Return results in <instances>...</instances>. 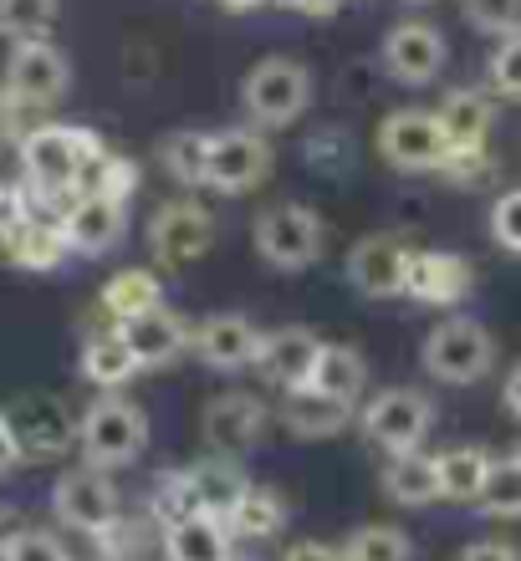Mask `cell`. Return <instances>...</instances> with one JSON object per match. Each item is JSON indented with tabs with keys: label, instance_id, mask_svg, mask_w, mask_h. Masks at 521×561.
<instances>
[{
	"label": "cell",
	"instance_id": "1",
	"mask_svg": "<svg viewBox=\"0 0 521 561\" xmlns=\"http://www.w3.org/2000/svg\"><path fill=\"white\" fill-rule=\"evenodd\" d=\"M98 159H103V144L88 128L46 123V128L21 134V169L42 199H67L72 190H88V174L98 169Z\"/></svg>",
	"mask_w": 521,
	"mask_h": 561
},
{
	"label": "cell",
	"instance_id": "2",
	"mask_svg": "<svg viewBox=\"0 0 521 561\" xmlns=\"http://www.w3.org/2000/svg\"><path fill=\"white\" fill-rule=\"evenodd\" d=\"M149 444V414L128 403L123 393H103L98 403L82 409L77 419V449L88 465L98 470H118V465H134Z\"/></svg>",
	"mask_w": 521,
	"mask_h": 561
},
{
	"label": "cell",
	"instance_id": "3",
	"mask_svg": "<svg viewBox=\"0 0 521 561\" xmlns=\"http://www.w3.org/2000/svg\"><path fill=\"white\" fill-rule=\"evenodd\" d=\"M419 368L430 373L434 383L471 388L496 368V337L476 317H445L440 327H430V337L419 347Z\"/></svg>",
	"mask_w": 521,
	"mask_h": 561
},
{
	"label": "cell",
	"instance_id": "4",
	"mask_svg": "<svg viewBox=\"0 0 521 561\" xmlns=\"http://www.w3.org/2000/svg\"><path fill=\"white\" fill-rule=\"evenodd\" d=\"M240 103L256 128H286L297 123L313 103V72L292 57H267L256 61L246 82H240Z\"/></svg>",
	"mask_w": 521,
	"mask_h": 561
},
{
	"label": "cell",
	"instance_id": "5",
	"mask_svg": "<svg viewBox=\"0 0 521 561\" xmlns=\"http://www.w3.org/2000/svg\"><path fill=\"white\" fill-rule=\"evenodd\" d=\"M251 245L271 271H307L322 255V220L307 205H271L256 215Z\"/></svg>",
	"mask_w": 521,
	"mask_h": 561
},
{
	"label": "cell",
	"instance_id": "6",
	"mask_svg": "<svg viewBox=\"0 0 521 561\" xmlns=\"http://www.w3.org/2000/svg\"><path fill=\"white\" fill-rule=\"evenodd\" d=\"M378 159L388 169H404V174H430V169H445L450 159V138L440 128L434 113L424 107H399L378 123Z\"/></svg>",
	"mask_w": 521,
	"mask_h": 561
},
{
	"label": "cell",
	"instance_id": "7",
	"mask_svg": "<svg viewBox=\"0 0 521 561\" xmlns=\"http://www.w3.org/2000/svg\"><path fill=\"white\" fill-rule=\"evenodd\" d=\"M52 511H57L61 526H72L82 536H107L123 520L118 485L98 465H82V470L61 474L57 485H52Z\"/></svg>",
	"mask_w": 521,
	"mask_h": 561
},
{
	"label": "cell",
	"instance_id": "8",
	"mask_svg": "<svg viewBox=\"0 0 521 561\" xmlns=\"http://www.w3.org/2000/svg\"><path fill=\"white\" fill-rule=\"evenodd\" d=\"M5 88L21 98V107H57L67 98V88H72V61L46 36L15 42L11 61H5Z\"/></svg>",
	"mask_w": 521,
	"mask_h": 561
},
{
	"label": "cell",
	"instance_id": "9",
	"mask_svg": "<svg viewBox=\"0 0 521 561\" xmlns=\"http://www.w3.org/2000/svg\"><path fill=\"white\" fill-rule=\"evenodd\" d=\"M215 245V215L194 199H169L149 220V251L165 271H184Z\"/></svg>",
	"mask_w": 521,
	"mask_h": 561
},
{
	"label": "cell",
	"instance_id": "10",
	"mask_svg": "<svg viewBox=\"0 0 521 561\" xmlns=\"http://www.w3.org/2000/svg\"><path fill=\"white\" fill-rule=\"evenodd\" d=\"M271 169V148L261 138V128H220L209 134V169L205 184L215 194H251Z\"/></svg>",
	"mask_w": 521,
	"mask_h": 561
},
{
	"label": "cell",
	"instance_id": "11",
	"mask_svg": "<svg viewBox=\"0 0 521 561\" xmlns=\"http://www.w3.org/2000/svg\"><path fill=\"white\" fill-rule=\"evenodd\" d=\"M430 424H434V409L415 388H388V393L369 399V409H363V434H369L384 455L419 449L424 434H430Z\"/></svg>",
	"mask_w": 521,
	"mask_h": 561
},
{
	"label": "cell",
	"instance_id": "12",
	"mask_svg": "<svg viewBox=\"0 0 521 561\" xmlns=\"http://www.w3.org/2000/svg\"><path fill=\"white\" fill-rule=\"evenodd\" d=\"M5 419H11V428H15L21 455H31V459H57L77 444L72 409L61 399H52V393H21V399L5 409Z\"/></svg>",
	"mask_w": 521,
	"mask_h": 561
},
{
	"label": "cell",
	"instance_id": "13",
	"mask_svg": "<svg viewBox=\"0 0 521 561\" xmlns=\"http://www.w3.org/2000/svg\"><path fill=\"white\" fill-rule=\"evenodd\" d=\"M200 434H205L209 455H225V459L251 455L256 444H261V434H267V403L256 399V393H220V399L205 403Z\"/></svg>",
	"mask_w": 521,
	"mask_h": 561
},
{
	"label": "cell",
	"instance_id": "14",
	"mask_svg": "<svg viewBox=\"0 0 521 561\" xmlns=\"http://www.w3.org/2000/svg\"><path fill=\"white\" fill-rule=\"evenodd\" d=\"M57 220L77 255H107L128 230V199H113L103 190H82L77 199H67Z\"/></svg>",
	"mask_w": 521,
	"mask_h": 561
},
{
	"label": "cell",
	"instance_id": "15",
	"mask_svg": "<svg viewBox=\"0 0 521 561\" xmlns=\"http://www.w3.org/2000/svg\"><path fill=\"white\" fill-rule=\"evenodd\" d=\"M450 46L430 21H399L384 36V72L404 88H430L434 77L445 72Z\"/></svg>",
	"mask_w": 521,
	"mask_h": 561
},
{
	"label": "cell",
	"instance_id": "16",
	"mask_svg": "<svg viewBox=\"0 0 521 561\" xmlns=\"http://www.w3.org/2000/svg\"><path fill=\"white\" fill-rule=\"evenodd\" d=\"M409 261H415V245L404 236H363L348 251V280L373 301H388V296H404Z\"/></svg>",
	"mask_w": 521,
	"mask_h": 561
},
{
	"label": "cell",
	"instance_id": "17",
	"mask_svg": "<svg viewBox=\"0 0 521 561\" xmlns=\"http://www.w3.org/2000/svg\"><path fill=\"white\" fill-rule=\"evenodd\" d=\"M194 357L215 373H240L256 363V347H261V327L246 317V311H215L190 332Z\"/></svg>",
	"mask_w": 521,
	"mask_h": 561
},
{
	"label": "cell",
	"instance_id": "18",
	"mask_svg": "<svg viewBox=\"0 0 521 561\" xmlns=\"http://www.w3.org/2000/svg\"><path fill=\"white\" fill-rule=\"evenodd\" d=\"M476 286V271L471 261L455 251H415L409 261V280H404V296H415L419 307H461Z\"/></svg>",
	"mask_w": 521,
	"mask_h": 561
},
{
	"label": "cell",
	"instance_id": "19",
	"mask_svg": "<svg viewBox=\"0 0 521 561\" xmlns=\"http://www.w3.org/2000/svg\"><path fill=\"white\" fill-rule=\"evenodd\" d=\"M317 353H322V337L313 327H276V332H261V347H256L251 368L267 378V383L297 388L313 378Z\"/></svg>",
	"mask_w": 521,
	"mask_h": 561
},
{
	"label": "cell",
	"instance_id": "20",
	"mask_svg": "<svg viewBox=\"0 0 521 561\" xmlns=\"http://www.w3.org/2000/svg\"><path fill=\"white\" fill-rule=\"evenodd\" d=\"M118 327H123V337H128V347H134L138 368H169V363H179V357L190 353V327L179 322L169 307H149Z\"/></svg>",
	"mask_w": 521,
	"mask_h": 561
},
{
	"label": "cell",
	"instance_id": "21",
	"mask_svg": "<svg viewBox=\"0 0 521 561\" xmlns=\"http://www.w3.org/2000/svg\"><path fill=\"white\" fill-rule=\"evenodd\" d=\"M353 414H358V403L332 399V393H322L313 383L286 388V399H282V424L297 439H332V434H343L353 424Z\"/></svg>",
	"mask_w": 521,
	"mask_h": 561
},
{
	"label": "cell",
	"instance_id": "22",
	"mask_svg": "<svg viewBox=\"0 0 521 561\" xmlns=\"http://www.w3.org/2000/svg\"><path fill=\"white\" fill-rule=\"evenodd\" d=\"M165 557L169 561H230L236 557V531L225 516L194 511V516L165 526Z\"/></svg>",
	"mask_w": 521,
	"mask_h": 561
},
{
	"label": "cell",
	"instance_id": "23",
	"mask_svg": "<svg viewBox=\"0 0 521 561\" xmlns=\"http://www.w3.org/2000/svg\"><path fill=\"white\" fill-rule=\"evenodd\" d=\"M440 128L450 138V153H486V134H491V98L476 88H455L440 103Z\"/></svg>",
	"mask_w": 521,
	"mask_h": 561
},
{
	"label": "cell",
	"instance_id": "24",
	"mask_svg": "<svg viewBox=\"0 0 521 561\" xmlns=\"http://www.w3.org/2000/svg\"><path fill=\"white\" fill-rule=\"evenodd\" d=\"M378 490H384L394 505L424 511L430 501H440V470H434V455H419V449L388 455L384 474H378Z\"/></svg>",
	"mask_w": 521,
	"mask_h": 561
},
{
	"label": "cell",
	"instance_id": "25",
	"mask_svg": "<svg viewBox=\"0 0 521 561\" xmlns=\"http://www.w3.org/2000/svg\"><path fill=\"white\" fill-rule=\"evenodd\" d=\"M184 485H190L194 511H209V516L230 520V511H236L240 495L251 490V480L240 474V465L215 455V459H205V465H190V470H184Z\"/></svg>",
	"mask_w": 521,
	"mask_h": 561
},
{
	"label": "cell",
	"instance_id": "26",
	"mask_svg": "<svg viewBox=\"0 0 521 561\" xmlns=\"http://www.w3.org/2000/svg\"><path fill=\"white\" fill-rule=\"evenodd\" d=\"M134 373H138V357H134V347H128L118 322L107 327V332H92V337L82 342V378H88L92 388L118 393Z\"/></svg>",
	"mask_w": 521,
	"mask_h": 561
},
{
	"label": "cell",
	"instance_id": "27",
	"mask_svg": "<svg viewBox=\"0 0 521 561\" xmlns=\"http://www.w3.org/2000/svg\"><path fill=\"white\" fill-rule=\"evenodd\" d=\"M0 245L21 271H57L72 251L67 236H61V220H36V215H26L11 236H0Z\"/></svg>",
	"mask_w": 521,
	"mask_h": 561
},
{
	"label": "cell",
	"instance_id": "28",
	"mask_svg": "<svg viewBox=\"0 0 521 561\" xmlns=\"http://www.w3.org/2000/svg\"><path fill=\"white\" fill-rule=\"evenodd\" d=\"M313 388L332 393V399L343 403H358L363 399V388H369V363L353 353V347H338V342H322V353H317V368L307 378Z\"/></svg>",
	"mask_w": 521,
	"mask_h": 561
},
{
	"label": "cell",
	"instance_id": "29",
	"mask_svg": "<svg viewBox=\"0 0 521 561\" xmlns=\"http://www.w3.org/2000/svg\"><path fill=\"white\" fill-rule=\"evenodd\" d=\"M434 470H440V495L455 505H471L486 485V470H491V455H480L476 444H455L445 455H434Z\"/></svg>",
	"mask_w": 521,
	"mask_h": 561
},
{
	"label": "cell",
	"instance_id": "30",
	"mask_svg": "<svg viewBox=\"0 0 521 561\" xmlns=\"http://www.w3.org/2000/svg\"><path fill=\"white\" fill-rule=\"evenodd\" d=\"M149 307H159V276L154 271L128 266L103 280V311L113 322H128V317H138V311H149Z\"/></svg>",
	"mask_w": 521,
	"mask_h": 561
},
{
	"label": "cell",
	"instance_id": "31",
	"mask_svg": "<svg viewBox=\"0 0 521 561\" xmlns=\"http://www.w3.org/2000/svg\"><path fill=\"white\" fill-rule=\"evenodd\" d=\"M282 526H286V501L267 485H251L246 495H240L236 511H230V531H236V541H267V536H276Z\"/></svg>",
	"mask_w": 521,
	"mask_h": 561
},
{
	"label": "cell",
	"instance_id": "32",
	"mask_svg": "<svg viewBox=\"0 0 521 561\" xmlns=\"http://www.w3.org/2000/svg\"><path fill=\"white\" fill-rule=\"evenodd\" d=\"M476 511L491 520H517L521 516V459L507 455V459H491L486 470V485L476 495Z\"/></svg>",
	"mask_w": 521,
	"mask_h": 561
},
{
	"label": "cell",
	"instance_id": "33",
	"mask_svg": "<svg viewBox=\"0 0 521 561\" xmlns=\"http://www.w3.org/2000/svg\"><path fill=\"white\" fill-rule=\"evenodd\" d=\"M159 163H165V174L184 190H200L205 184V169H209V134H169L165 148H159Z\"/></svg>",
	"mask_w": 521,
	"mask_h": 561
},
{
	"label": "cell",
	"instance_id": "34",
	"mask_svg": "<svg viewBox=\"0 0 521 561\" xmlns=\"http://www.w3.org/2000/svg\"><path fill=\"white\" fill-rule=\"evenodd\" d=\"M343 561H415V541L399 526H358L343 541Z\"/></svg>",
	"mask_w": 521,
	"mask_h": 561
},
{
	"label": "cell",
	"instance_id": "35",
	"mask_svg": "<svg viewBox=\"0 0 521 561\" xmlns=\"http://www.w3.org/2000/svg\"><path fill=\"white\" fill-rule=\"evenodd\" d=\"M61 0H0V36L5 42H36L57 26Z\"/></svg>",
	"mask_w": 521,
	"mask_h": 561
},
{
	"label": "cell",
	"instance_id": "36",
	"mask_svg": "<svg viewBox=\"0 0 521 561\" xmlns=\"http://www.w3.org/2000/svg\"><path fill=\"white\" fill-rule=\"evenodd\" d=\"M465 21L486 36H511L521 31V0H461Z\"/></svg>",
	"mask_w": 521,
	"mask_h": 561
},
{
	"label": "cell",
	"instance_id": "37",
	"mask_svg": "<svg viewBox=\"0 0 521 561\" xmlns=\"http://www.w3.org/2000/svg\"><path fill=\"white\" fill-rule=\"evenodd\" d=\"M486 77H491V88L501 92V98H517V103H521V31L501 36V46L491 51Z\"/></svg>",
	"mask_w": 521,
	"mask_h": 561
},
{
	"label": "cell",
	"instance_id": "38",
	"mask_svg": "<svg viewBox=\"0 0 521 561\" xmlns=\"http://www.w3.org/2000/svg\"><path fill=\"white\" fill-rule=\"evenodd\" d=\"M0 561H72V557H67V547H61L52 531H31V526H21V531L0 547Z\"/></svg>",
	"mask_w": 521,
	"mask_h": 561
},
{
	"label": "cell",
	"instance_id": "39",
	"mask_svg": "<svg viewBox=\"0 0 521 561\" xmlns=\"http://www.w3.org/2000/svg\"><path fill=\"white\" fill-rule=\"evenodd\" d=\"M491 236L501 251L521 255V190H507L491 205Z\"/></svg>",
	"mask_w": 521,
	"mask_h": 561
},
{
	"label": "cell",
	"instance_id": "40",
	"mask_svg": "<svg viewBox=\"0 0 521 561\" xmlns=\"http://www.w3.org/2000/svg\"><path fill=\"white\" fill-rule=\"evenodd\" d=\"M88 190H103V194H113V199H128V194L138 190V169L128 159H98V169L88 174Z\"/></svg>",
	"mask_w": 521,
	"mask_h": 561
},
{
	"label": "cell",
	"instance_id": "41",
	"mask_svg": "<svg viewBox=\"0 0 521 561\" xmlns=\"http://www.w3.org/2000/svg\"><path fill=\"white\" fill-rule=\"evenodd\" d=\"M31 215V199L26 190H15V184H0V236H11L15 225Z\"/></svg>",
	"mask_w": 521,
	"mask_h": 561
},
{
	"label": "cell",
	"instance_id": "42",
	"mask_svg": "<svg viewBox=\"0 0 521 561\" xmlns=\"http://www.w3.org/2000/svg\"><path fill=\"white\" fill-rule=\"evenodd\" d=\"M21 113H26L21 98L0 82V144H15V138H21Z\"/></svg>",
	"mask_w": 521,
	"mask_h": 561
},
{
	"label": "cell",
	"instance_id": "43",
	"mask_svg": "<svg viewBox=\"0 0 521 561\" xmlns=\"http://www.w3.org/2000/svg\"><path fill=\"white\" fill-rule=\"evenodd\" d=\"M455 561H521V551L511 541H471Z\"/></svg>",
	"mask_w": 521,
	"mask_h": 561
},
{
	"label": "cell",
	"instance_id": "44",
	"mask_svg": "<svg viewBox=\"0 0 521 561\" xmlns=\"http://www.w3.org/2000/svg\"><path fill=\"white\" fill-rule=\"evenodd\" d=\"M282 561H343V547H328V541H297V547H286Z\"/></svg>",
	"mask_w": 521,
	"mask_h": 561
},
{
	"label": "cell",
	"instance_id": "45",
	"mask_svg": "<svg viewBox=\"0 0 521 561\" xmlns=\"http://www.w3.org/2000/svg\"><path fill=\"white\" fill-rule=\"evenodd\" d=\"M21 444H15V428H11V419H5V409H0V474H11L15 465H21Z\"/></svg>",
	"mask_w": 521,
	"mask_h": 561
},
{
	"label": "cell",
	"instance_id": "46",
	"mask_svg": "<svg viewBox=\"0 0 521 561\" xmlns=\"http://www.w3.org/2000/svg\"><path fill=\"white\" fill-rule=\"evenodd\" d=\"M501 403H507V414L521 424V363L507 373V383H501Z\"/></svg>",
	"mask_w": 521,
	"mask_h": 561
},
{
	"label": "cell",
	"instance_id": "47",
	"mask_svg": "<svg viewBox=\"0 0 521 561\" xmlns=\"http://www.w3.org/2000/svg\"><path fill=\"white\" fill-rule=\"evenodd\" d=\"M15 531H21V516H15L11 505H0V547H5Z\"/></svg>",
	"mask_w": 521,
	"mask_h": 561
},
{
	"label": "cell",
	"instance_id": "48",
	"mask_svg": "<svg viewBox=\"0 0 521 561\" xmlns=\"http://www.w3.org/2000/svg\"><path fill=\"white\" fill-rule=\"evenodd\" d=\"M230 561H256V557H230Z\"/></svg>",
	"mask_w": 521,
	"mask_h": 561
},
{
	"label": "cell",
	"instance_id": "49",
	"mask_svg": "<svg viewBox=\"0 0 521 561\" xmlns=\"http://www.w3.org/2000/svg\"><path fill=\"white\" fill-rule=\"evenodd\" d=\"M517 459H521V444H517Z\"/></svg>",
	"mask_w": 521,
	"mask_h": 561
}]
</instances>
